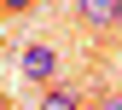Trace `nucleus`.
Wrapping results in <instances>:
<instances>
[{"label": "nucleus", "instance_id": "obj_1", "mask_svg": "<svg viewBox=\"0 0 122 110\" xmlns=\"http://www.w3.org/2000/svg\"><path fill=\"white\" fill-rule=\"evenodd\" d=\"M18 75L35 81V87H52L58 75H64V52H58L52 41H29L23 52H18Z\"/></svg>", "mask_w": 122, "mask_h": 110}, {"label": "nucleus", "instance_id": "obj_2", "mask_svg": "<svg viewBox=\"0 0 122 110\" xmlns=\"http://www.w3.org/2000/svg\"><path fill=\"white\" fill-rule=\"evenodd\" d=\"M76 18H81V29H93V35H111L116 29V0H76Z\"/></svg>", "mask_w": 122, "mask_h": 110}, {"label": "nucleus", "instance_id": "obj_3", "mask_svg": "<svg viewBox=\"0 0 122 110\" xmlns=\"http://www.w3.org/2000/svg\"><path fill=\"white\" fill-rule=\"evenodd\" d=\"M35 110H87V104H81V87L52 81V87H41V104H35Z\"/></svg>", "mask_w": 122, "mask_h": 110}, {"label": "nucleus", "instance_id": "obj_4", "mask_svg": "<svg viewBox=\"0 0 122 110\" xmlns=\"http://www.w3.org/2000/svg\"><path fill=\"white\" fill-rule=\"evenodd\" d=\"M35 0H0V12H29Z\"/></svg>", "mask_w": 122, "mask_h": 110}, {"label": "nucleus", "instance_id": "obj_5", "mask_svg": "<svg viewBox=\"0 0 122 110\" xmlns=\"http://www.w3.org/2000/svg\"><path fill=\"white\" fill-rule=\"evenodd\" d=\"M0 70H6V41H0Z\"/></svg>", "mask_w": 122, "mask_h": 110}, {"label": "nucleus", "instance_id": "obj_6", "mask_svg": "<svg viewBox=\"0 0 122 110\" xmlns=\"http://www.w3.org/2000/svg\"><path fill=\"white\" fill-rule=\"evenodd\" d=\"M116 29H122V0H116Z\"/></svg>", "mask_w": 122, "mask_h": 110}, {"label": "nucleus", "instance_id": "obj_7", "mask_svg": "<svg viewBox=\"0 0 122 110\" xmlns=\"http://www.w3.org/2000/svg\"><path fill=\"white\" fill-rule=\"evenodd\" d=\"M87 110H99V104H87Z\"/></svg>", "mask_w": 122, "mask_h": 110}]
</instances>
